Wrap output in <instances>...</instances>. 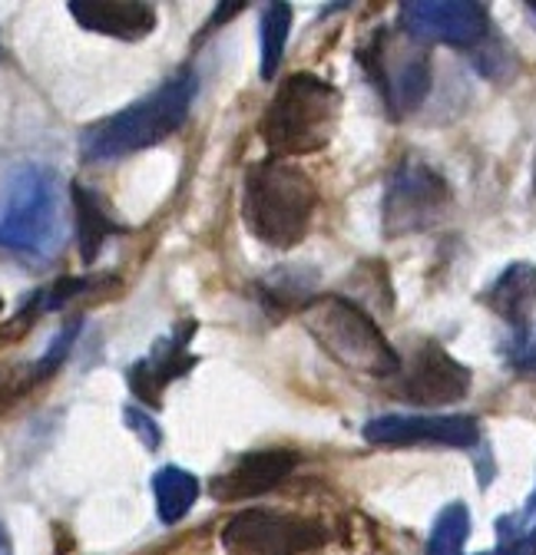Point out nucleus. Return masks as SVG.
<instances>
[{
	"label": "nucleus",
	"instance_id": "nucleus-27",
	"mask_svg": "<svg viewBox=\"0 0 536 555\" xmlns=\"http://www.w3.org/2000/svg\"><path fill=\"white\" fill-rule=\"evenodd\" d=\"M0 318H4V298H0ZM0 327H4V324H0Z\"/></svg>",
	"mask_w": 536,
	"mask_h": 555
},
{
	"label": "nucleus",
	"instance_id": "nucleus-9",
	"mask_svg": "<svg viewBox=\"0 0 536 555\" xmlns=\"http://www.w3.org/2000/svg\"><path fill=\"white\" fill-rule=\"evenodd\" d=\"M400 30L421 43H447L457 50H481L490 34V17L474 0H405L397 8Z\"/></svg>",
	"mask_w": 536,
	"mask_h": 555
},
{
	"label": "nucleus",
	"instance_id": "nucleus-17",
	"mask_svg": "<svg viewBox=\"0 0 536 555\" xmlns=\"http://www.w3.org/2000/svg\"><path fill=\"white\" fill-rule=\"evenodd\" d=\"M71 192H74V212H77L80 258H84V264H93L97 255L103 251V245H106L113 235H119L123 229L110 219L103 198H100L93 189H87V185L77 182Z\"/></svg>",
	"mask_w": 536,
	"mask_h": 555
},
{
	"label": "nucleus",
	"instance_id": "nucleus-2",
	"mask_svg": "<svg viewBox=\"0 0 536 555\" xmlns=\"http://www.w3.org/2000/svg\"><path fill=\"white\" fill-rule=\"evenodd\" d=\"M315 208L318 189L305 169L285 159H265L248 169L242 189V219L261 245L279 251L302 245Z\"/></svg>",
	"mask_w": 536,
	"mask_h": 555
},
{
	"label": "nucleus",
	"instance_id": "nucleus-24",
	"mask_svg": "<svg viewBox=\"0 0 536 555\" xmlns=\"http://www.w3.org/2000/svg\"><path fill=\"white\" fill-rule=\"evenodd\" d=\"M507 361L513 371H520L523 377H536V340L526 337V340H510L507 347Z\"/></svg>",
	"mask_w": 536,
	"mask_h": 555
},
{
	"label": "nucleus",
	"instance_id": "nucleus-16",
	"mask_svg": "<svg viewBox=\"0 0 536 555\" xmlns=\"http://www.w3.org/2000/svg\"><path fill=\"white\" fill-rule=\"evenodd\" d=\"M123 292V282L116 274H97V278H60L56 285H50V288H43V292H37L27 305H24V311L37 321L40 314H47V311H60V308H66V305H77V301H84V305H97V301H106V298H113V295H119Z\"/></svg>",
	"mask_w": 536,
	"mask_h": 555
},
{
	"label": "nucleus",
	"instance_id": "nucleus-19",
	"mask_svg": "<svg viewBox=\"0 0 536 555\" xmlns=\"http://www.w3.org/2000/svg\"><path fill=\"white\" fill-rule=\"evenodd\" d=\"M289 30H292V8L276 0L261 11V24H258V37H261V80H272L282 66L285 56V43H289Z\"/></svg>",
	"mask_w": 536,
	"mask_h": 555
},
{
	"label": "nucleus",
	"instance_id": "nucleus-25",
	"mask_svg": "<svg viewBox=\"0 0 536 555\" xmlns=\"http://www.w3.org/2000/svg\"><path fill=\"white\" fill-rule=\"evenodd\" d=\"M0 555H14L11 532H8V526H4V522H0Z\"/></svg>",
	"mask_w": 536,
	"mask_h": 555
},
{
	"label": "nucleus",
	"instance_id": "nucleus-15",
	"mask_svg": "<svg viewBox=\"0 0 536 555\" xmlns=\"http://www.w3.org/2000/svg\"><path fill=\"white\" fill-rule=\"evenodd\" d=\"M481 301L500 321H507V327L513 331L510 340H526L529 337V321H533V311H536V264L533 261L507 264L497 274V282L481 295Z\"/></svg>",
	"mask_w": 536,
	"mask_h": 555
},
{
	"label": "nucleus",
	"instance_id": "nucleus-4",
	"mask_svg": "<svg viewBox=\"0 0 536 555\" xmlns=\"http://www.w3.org/2000/svg\"><path fill=\"white\" fill-rule=\"evenodd\" d=\"M66 238L60 179L50 166L17 163L0 176V248L50 258Z\"/></svg>",
	"mask_w": 536,
	"mask_h": 555
},
{
	"label": "nucleus",
	"instance_id": "nucleus-10",
	"mask_svg": "<svg viewBox=\"0 0 536 555\" xmlns=\"http://www.w3.org/2000/svg\"><path fill=\"white\" fill-rule=\"evenodd\" d=\"M324 542V526L305 516H285L268 509L239 513L222 529L229 555H305Z\"/></svg>",
	"mask_w": 536,
	"mask_h": 555
},
{
	"label": "nucleus",
	"instance_id": "nucleus-8",
	"mask_svg": "<svg viewBox=\"0 0 536 555\" xmlns=\"http://www.w3.org/2000/svg\"><path fill=\"white\" fill-rule=\"evenodd\" d=\"M474 374L457 358H450L437 340H418L400 371L391 377V393L418 406H447L471 393Z\"/></svg>",
	"mask_w": 536,
	"mask_h": 555
},
{
	"label": "nucleus",
	"instance_id": "nucleus-20",
	"mask_svg": "<svg viewBox=\"0 0 536 555\" xmlns=\"http://www.w3.org/2000/svg\"><path fill=\"white\" fill-rule=\"evenodd\" d=\"M467 539H471V509L463 503H450L434 519L427 555H467Z\"/></svg>",
	"mask_w": 536,
	"mask_h": 555
},
{
	"label": "nucleus",
	"instance_id": "nucleus-21",
	"mask_svg": "<svg viewBox=\"0 0 536 555\" xmlns=\"http://www.w3.org/2000/svg\"><path fill=\"white\" fill-rule=\"evenodd\" d=\"M494 555H536V506L533 503L497 519Z\"/></svg>",
	"mask_w": 536,
	"mask_h": 555
},
{
	"label": "nucleus",
	"instance_id": "nucleus-6",
	"mask_svg": "<svg viewBox=\"0 0 536 555\" xmlns=\"http://www.w3.org/2000/svg\"><path fill=\"white\" fill-rule=\"evenodd\" d=\"M358 63L378 87L391 119L411 116L431 93V50L408 34L391 37L387 30H378L358 50Z\"/></svg>",
	"mask_w": 536,
	"mask_h": 555
},
{
	"label": "nucleus",
	"instance_id": "nucleus-28",
	"mask_svg": "<svg viewBox=\"0 0 536 555\" xmlns=\"http://www.w3.org/2000/svg\"><path fill=\"white\" fill-rule=\"evenodd\" d=\"M529 503H533V506H536V490H533V496H529Z\"/></svg>",
	"mask_w": 536,
	"mask_h": 555
},
{
	"label": "nucleus",
	"instance_id": "nucleus-11",
	"mask_svg": "<svg viewBox=\"0 0 536 555\" xmlns=\"http://www.w3.org/2000/svg\"><path fill=\"white\" fill-rule=\"evenodd\" d=\"M361 434L374 447L474 450L481 443V421L471 413H384L368 421Z\"/></svg>",
	"mask_w": 536,
	"mask_h": 555
},
{
	"label": "nucleus",
	"instance_id": "nucleus-26",
	"mask_svg": "<svg viewBox=\"0 0 536 555\" xmlns=\"http://www.w3.org/2000/svg\"><path fill=\"white\" fill-rule=\"evenodd\" d=\"M526 11H529V14L536 17V0H533V4H526Z\"/></svg>",
	"mask_w": 536,
	"mask_h": 555
},
{
	"label": "nucleus",
	"instance_id": "nucleus-3",
	"mask_svg": "<svg viewBox=\"0 0 536 555\" xmlns=\"http://www.w3.org/2000/svg\"><path fill=\"white\" fill-rule=\"evenodd\" d=\"M342 93L315 74H292L276 90L258 119V135L268 159H289L321 153L339 129Z\"/></svg>",
	"mask_w": 536,
	"mask_h": 555
},
{
	"label": "nucleus",
	"instance_id": "nucleus-1",
	"mask_svg": "<svg viewBox=\"0 0 536 555\" xmlns=\"http://www.w3.org/2000/svg\"><path fill=\"white\" fill-rule=\"evenodd\" d=\"M195 90H199V80H195V74L186 69V74L173 77L146 100L93 122L80 135V159L90 166L119 163L126 156H137V153L163 143V139H169L186 122Z\"/></svg>",
	"mask_w": 536,
	"mask_h": 555
},
{
	"label": "nucleus",
	"instance_id": "nucleus-22",
	"mask_svg": "<svg viewBox=\"0 0 536 555\" xmlns=\"http://www.w3.org/2000/svg\"><path fill=\"white\" fill-rule=\"evenodd\" d=\"M80 331H84V318H71V321H66V324L53 334V340L47 344V351H43L40 358L30 361V371H34V380H37V384L50 380V377L63 367V361L71 358V351H74V344H77V334H80Z\"/></svg>",
	"mask_w": 536,
	"mask_h": 555
},
{
	"label": "nucleus",
	"instance_id": "nucleus-7",
	"mask_svg": "<svg viewBox=\"0 0 536 555\" xmlns=\"http://www.w3.org/2000/svg\"><path fill=\"white\" fill-rule=\"evenodd\" d=\"M450 205V185L424 159L408 156L394 166L384 185L381 225L387 238L427 232Z\"/></svg>",
	"mask_w": 536,
	"mask_h": 555
},
{
	"label": "nucleus",
	"instance_id": "nucleus-18",
	"mask_svg": "<svg viewBox=\"0 0 536 555\" xmlns=\"http://www.w3.org/2000/svg\"><path fill=\"white\" fill-rule=\"evenodd\" d=\"M153 493H156V513L159 522L173 526L179 522L199 500V479L179 466H163L153 476Z\"/></svg>",
	"mask_w": 536,
	"mask_h": 555
},
{
	"label": "nucleus",
	"instance_id": "nucleus-23",
	"mask_svg": "<svg viewBox=\"0 0 536 555\" xmlns=\"http://www.w3.org/2000/svg\"><path fill=\"white\" fill-rule=\"evenodd\" d=\"M123 416H126V427L137 434V440H143V447L146 450H159V443H163V430H159V424L153 421V413H146L143 406H123Z\"/></svg>",
	"mask_w": 536,
	"mask_h": 555
},
{
	"label": "nucleus",
	"instance_id": "nucleus-5",
	"mask_svg": "<svg viewBox=\"0 0 536 555\" xmlns=\"http://www.w3.org/2000/svg\"><path fill=\"white\" fill-rule=\"evenodd\" d=\"M302 324L342 367L378 380H391L400 371V354L384 337L381 324L342 295L311 298L302 308Z\"/></svg>",
	"mask_w": 536,
	"mask_h": 555
},
{
	"label": "nucleus",
	"instance_id": "nucleus-13",
	"mask_svg": "<svg viewBox=\"0 0 536 555\" xmlns=\"http://www.w3.org/2000/svg\"><path fill=\"white\" fill-rule=\"evenodd\" d=\"M298 466V456L292 450H255L245 453L235 466H229L222 476L213 479V496L222 503L248 500L276 490Z\"/></svg>",
	"mask_w": 536,
	"mask_h": 555
},
{
	"label": "nucleus",
	"instance_id": "nucleus-14",
	"mask_svg": "<svg viewBox=\"0 0 536 555\" xmlns=\"http://www.w3.org/2000/svg\"><path fill=\"white\" fill-rule=\"evenodd\" d=\"M71 14L80 27L129 43L156 30V8L143 0H71Z\"/></svg>",
	"mask_w": 536,
	"mask_h": 555
},
{
	"label": "nucleus",
	"instance_id": "nucleus-12",
	"mask_svg": "<svg viewBox=\"0 0 536 555\" xmlns=\"http://www.w3.org/2000/svg\"><path fill=\"white\" fill-rule=\"evenodd\" d=\"M192 334H195V321H182L176 331L163 334L153 344V351L146 358H140L129 367L126 377H129V390L137 393V400H143L146 406H159L166 387L195 367V358L189 354Z\"/></svg>",
	"mask_w": 536,
	"mask_h": 555
}]
</instances>
